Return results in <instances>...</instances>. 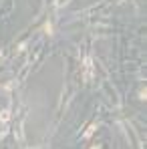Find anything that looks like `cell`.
I'll return each instance as SVG.
<instances>
[{"mask_svg": "<svg viewBox=\"0 0 147 149\" xmlns=\"http://www.w3.org/2000/svg\"><path fill=\"white\" fill-rule=\"evenodd\" d=\"M10 121V109H4V111H0V123H8Z\"/></svg>", "mask_w": 147, "mask_h": 149, "instance_id": "obj_1", "label": "cell"}, {"mask_svg": "<svg viewBox=\"0 0 147 149\" xmlns=\"http://www.w3.org/2000/svg\"><path fill=\"white\" fill-rule=\"evenodd\" d=\"M95 131H97V123H93V125H91V127H89V129L85 131V135H83V137H85V139H89V137H91V135H93Z\"/></svg>", "mask_w": 147, "mask_h": 149, "instance_id": "obj_2", "label": "cell"}, {"mask_svg": "<svg viewBox=\"0 0 147 149\" xmlns=\"http://www.w3.org/2000/svg\"><path fill=\"white\" fill-rule=\"evenodd\" d=\"M45 32H49V34H50V32H52V26H50V24H45Z\"/></svg>", "mask_w": 147, "mask_h": 149, "instance_id": "obj_3", "label": "cell"}]
</instances>
